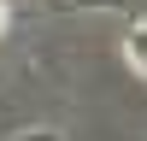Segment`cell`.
Here are the masks:
<instances>
[{"instance_id":"6da1fadb","label":"cell","mask_w":147,"mask_h":141,"mask_svg":"<svg viewBox=\"0 0 147 141\" xmlns=\"http://www.w3.org/2000/svg\"><path fill=\"white\" fill-rule=\"evenodd\" d=\"M124 59H129V70L147 77V23H136V30L124 35Z\"/></svg>"},{"instance_id":"7a4b0ae2","label":"cell","mask_w":147,"mask_h":141,"mask_svg":"<svg viewBox=\"0 0 147 141\" xmlns=\"http://www.w3.org/2000/svg\"><path fill=\"white\" fill-rule=\"evenodd\" d=\"M0 30H6V6H0Z\"/></svg>"}]
</instances>
